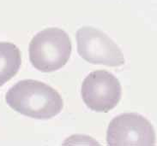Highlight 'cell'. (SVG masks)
I'll use <instances>...</instances> for the list:
<instances>
[{"mask_svg":"<svg viewBox=\"0 0 157 146\" xmlns=\"http://www.w3.org/2000/svg\"><path fill=\"white\" fill-rule=\"evenodd\" d=\"M71 53L68 34L50 27L36 34L29 44V59L36 69L45 73L59 70L67 63Z\"/></svg>","mask_w":157,"mask_h":146,"instance_id":"7a4b0ae2","label":"cell"},{"mask_svg":"<svg viewBox=\"0 0 157 146\" xmlns=\"http://www.w3.org/2000/svg\"><path fill=\"white\" fill-rule=\"evenodd\" d=\"M21 63V52L17 46L0 42V87L17 75Z\"/></svg>","mask_w":157,"mask_h":146,"instance_id":"8992f818","label":"cell"},{"mask_svg":"<svg viewBox=\"0 0 157 146\" xmlns=\"http://www.w3.org/2000/svg\"><path fill=\"white\" fill-rule=\"evenodd\" d=\"M77 52L86 62L119 67L124 58L119 46L101 30L83 27L77 32Z\"/></svg>","mask_w":157,"mask_h":146,"instance_id":"3957f363","label":"cell"},{"mask_svg":"<svg viewBox=\"0 0 157 146\" xmlns=\"http://www.w3.org/2000/svg\"><path fill=\"white\" fill-rule=\"evenodd\" d=\"M106 141L109 145H154L153 126L138 114L128 113L115 117L108 126Z\"/></svg>","mask_w":157,"mask_h":146,"instance_id":"277c9868","label":"cell"},{"mask_svg":"<svg viewBox=\"0 0 157 146\" xmlns=\"http://www.w3.org/2000/svg\"><path fill=\"white\" fill-rule=\"evenodd\" d=\"M5 100L15 111L38 120L56 116L64 105L56 90L34 79L21 80L16 84L6 93Z\"/></svg>","mask_w":157,"mask_h":146,"instance_id":"6da1fadb","label":"cell"},{"mask_svg":"<svg viewBox=\"0 0 157 146\" xmlns=\"http://www.w3.org/2000/svg\"><path fill=\"white\" fill-rule=\"evenodd\" d=\"M122 90L118 79L105 70L90 73L82 82L85 104L96 112H108L119 104Z\"/></svg>","mask_w":157,"mask_h":146,"instance_id":"5b68a950","label":"cell"}]
</instances>
